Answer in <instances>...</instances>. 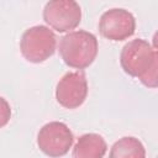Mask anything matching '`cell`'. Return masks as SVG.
<instances>
[{
  "label": "cell",
  "mask_w": 158,
  "mask_h": 158,
  "mask_svg": "<svg viewBox=\"0 0 158 158\" xmlns=\"http://www.w3.org/2000/svg\"><path fill=\"white\" fill-rule=\"evenodd\" d=\"M57 38L46 26H33L26 30L21 37L20 51L23 58L31 63H42L56 52Z\"/></svg>",
  "instance_id": "obj_3"
},
{
  "label": "cell",
  "mask_w": 158,
  "mask_h": 158,
  "mask_svg": "<svg viewBox=\"0 0 158 158\" xmlns=\"http://www.w3.org/2000/svg\"><path fill=\"white\" fill-rule=\"evenodd\" d=\"M44 22L57 32H69L81 21V9L75 0H49L43 9Z\"/></svg>",
  "instance_id": "obj_4"
},
{
  "label": "cell",
  "mask_w": 158,
  "mask_h": 158,
  "mask_svg": "<svg viewBox=\"0 0 158 158\" xmlns=\"http://www.w3.org/2000/svg\"><path fill=\"white\" fill-rule=\"evenodd\" d=\"M11 118V107L10 104L0 96V128L6 126Z\"/></svg>",
  "instance_id": "obj_10"
},
{
  "label": "cell",
  "mask_w": 158,
  "mask_h": 158,
  "mask_svg": "<svg viewBox=\"0 0 158 158\" xmlns=\"http://www.w3.org/2000/svg\"><path fill=\"white\" fill-rule=\"evenodd\" d=\"M96 37L84 30L68 32L60 38L59 53L63 62L74 69H85L98 56Z\"/></svg>",
  "instance_id": "obj_2"
},
{
  "label": "cell",
  "mask_w": 158,
  "mask_h": 158,
  "mask_svg": "<svg viewBox=\"0 0 158 158\" xmlns=\"http://www.w3.org/2000/svg\"><path fill=\"white\" fill-rule=\"evenodd\" d=\"M107 144L98 133H85L79 137L74 148L73 157L75 158H101L106 154Z\"/></svg>",
  "instance_id": "obj_8"
},
{
  "label": "cell",
  "mask_w": 158,
  "mask_h": 158,
  "mask_svg": "<svg viewBox=\"0 0 158 158\" xmlns=\"http://www.w3.org/2000/svg\"><path fill=\"white\" fill-rule=\"evenodd\" d=\"M120 63L126 74L138 78L147 88H157L158 54L149 42L137 38L126 43L120 53Z\"/></svg>",
  "instance_id": "obj_1"
},
{
  "label": "cell",
  "mask_w": 158,
  "mask_h": 158,
  "mask_svg": "<svg viewBox=\"0 0 158 158\" xmlns=\"http://www.w3.org/2000/svg\"><path fill=\"white\" fill-rule=\"evenodd\" d=\"M111 158H144L146 149L136 137H122L116 141L110 151Z\"/></svg>",
  "instance_id": "obj_9"
},
{
  "label": "cell",
  "mask_w": 158,
  "mask_h": 158,
  "mask_svg": "<svg viewBox=\"0 0 158 158\" xmlns=\"http://www.w3.org/2000/svg\"><path fill=\"white\" fill-rule=\"evenodd\" d=\"M88 96V81L83 73L70 72L62 77L56 88V99L65 109H77Z\"/></svg>",
  "instance_id": "obj_7"
},
{
  "label": "cell",
  "mask_w": 158,
  "mask_h": 158,
  "mask_svg": "<svg viewBox=\"0 0 158 158\" xmlns=\"http://www.w3.org/2000/svg\"><path fill=\"white\" fill-rule=\"evenodd\" d=\"M136 30L135 16L125 9H110L99 21V31L102 37L111 41H123L131 37Z\"/></svg>",
  "instance_id": "obj_6"
},
{
  "label": "cell",
  "mask_w": 158,
  "mask_h": 158,
  "mask_svg": "<svg viewBox=\"0 0 158 158\" xmlns=\"http://www.w3.org/2000/svg\"><path fill=\"white\" fill-rule=\"evenodd\" d=\"M74 142L70 128L59 121H52L42 126L37 135L38 148L49 157H62L69 152Z\"/></svg>",
  "instance_id": "obj_5"
}]
</instances>
